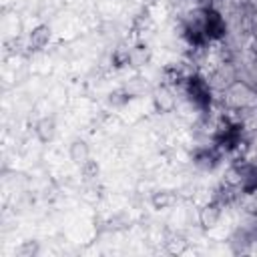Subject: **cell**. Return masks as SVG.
I'll return each mask as SVG.
<instances>
[{
    "label": "cell",
    "instance_id": "6da1fadb",
    "mask_svg": "<svg viewBox=\"0 0 257 257\" xmlns=\"http://www.w3.org/2000/svg\"><path fill=\"white\" fill-rule=\"evenodd\" d=\"M70 159L74 161V163H86L88 161V149H86V145L84 143H80V141H76V143H72L70 145Z\"/></svg>",
    "mask_w": 257,
    "mask_h": 257
},
{
    "label": "cell",
    "instance_id": "3957f363",
    "mask_svg": "<svg viewBox=\"0 0 257 257\" xmlns=\"http://www.w3.org/2000/svg\"><path fill=\"white\" fill-rule=\"evenodd\" d=\"M48 28H44V26H40V28H36L34 32H32V36H30V44L34 46V48H42L46 42H48Z\"/></svg>",
    "mask_w": 257,
    "mask_h": 257
},
{
    "label": "cell",
    "instance_id": "7a4b0ae2",
    "mask_svg": "<svg viewBox=\"0 0 257 257\" xmlns=\"http://www.w3.org/2000/svg\"><path fill=\"white\" fill-rule=\"evenodd\" d=\"M36 133H38L40 141H50V139L54 137V122H52V118H44V120H40Z\"/></svg>",
    "mask_w": 257,
    "mask_h": 257
},
{
    "label": "cell",
    "instance_id": "277c9868",
    "mask_svg": "<svg viewBox=\"0 0 257 257\" xmlns=\"http://www.w3.org/2000/svg\"><path fill=\"white\" fill-rule=\"evenodd\" d=\"M36 253V243H32V241H28V243H24L22 247H20V255H34Z\"/></svg>",
    "mask_w": 257,
    "mask_h": 257
}]
</instances>
